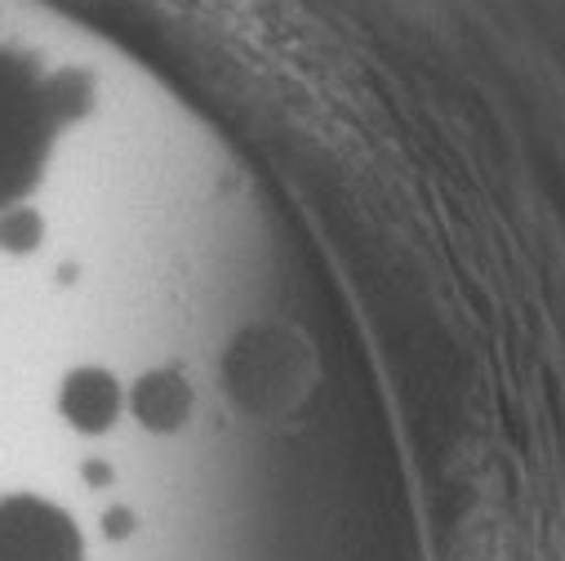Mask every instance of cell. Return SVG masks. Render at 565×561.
Returning a JSON list of instances; mask_svg holds the SVG:
<instances>
[{
	"label": "cell",
	"instance_id": "6da1fadb",
	"mask_svg": "<svg viewBox=\"0 0 565 561\" xmlns=\"http://www.w3.org/2000/svg\"><path fill=\"white\" fill-rule=\"evenodd\" d=\"M54 134V98L36 76L0 50V210H14L45 170Z\"/></svg>",
	"mask_w": 565,
	"mask_h": 561
},
{
	"label": "cell",
	"instance_id": "7a4b0ae2",
	"mask_svg": "<svg viewBox=\"0 0 565 561\" xmlns=\"http://www.w3.org/2000/svg\"><path fill=\"white\" fill-rule=\"evenodd\" d=\"M0 561H85L67 508L41 495H0Z\"/></svg>",
	"mask_w": 565,
	"mask_h": 561
},
{
	"label": "cell",
	"instance_id": "3957f363",
	"mask_svg": "<svg viewBox=\"0 0 565 561\" xmlns=\"http://www.w3.org/2000/svg\"><path fill=\"white\" fill-rule=\"evenodd\" d=\"M120 405H125V392H120L116 374L103 366H81L58 388V414L85 437L107 433L120 419Z\"/></svg>",
	"mask_w": 565,
	"mask_h": 561
},
{
	"label": "cell",
	"instance_id": "277c9868",
	"mask_svg": "<svg viewBox=\"0 0 565 561\" xmlns=\"http://www.w3.org/2000/svg\"><path fill=\"white\" fill-rule=\"evenodd\" d=\"M129 410L152 433H179L192 414V383L179 370H152L134 383Z\"/></svg>",
	"mask_w": 565,
	"mask_h": 561
},
{
	"label": "cell",
	"instance_id": "5b68a950",
	"mask_svg": "<svg viewBox=\"0 0 565 561\" xmlns=\"http://www.w3.org/2000/svg\"><path fill=\"white\" fill-rule=\"evenodd\" d=\"M41 214L36 210H23V205H14V210H6V219H0V245L6 250H36V241H41Z\"/></svg>",
	"mask_w": 565,
	"mask_h": 561
},
{
	"label": "cell",
	"instance_id": "8992f818",
	"mask_svg": "<svg viewBox=\"0 0 565 561\" xmlns=\"http://www.w3.org/2000/svg\"><path fill=\"white\" fill-rule=\"evenodd\" d=\"M103 530H107V539H125L134 530V512H125V508L120 512H107L103 517Z\"/></svg>",
	"mask_w": 565,
	"mask_h": 561
},
{
	"label": "cell",
	"instance_id": "52a82bcc",
	"mask_svg": "<svg viewBox=\"0 0 565 561\" xmlns=\"http://www.w3.org/2000/svg\"><path fill=\"white\" fill-rule=\"evenodd\" d=\"M85 477H89V481H107V477H111V473H107V468H103V464H89V468H85Z\"/></svg>",
	"mask_w": 565,
	"mask_h": 561
}]
</instances>
